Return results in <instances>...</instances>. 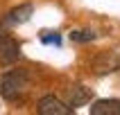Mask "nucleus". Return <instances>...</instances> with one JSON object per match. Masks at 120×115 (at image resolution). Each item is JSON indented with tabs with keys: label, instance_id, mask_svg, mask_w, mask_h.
Returning a JSON list of instances; mask_svg holds the SVG:
<instances>
[{
	"label": "nucleus",
	"instance_id": "f03ea898",
	"mask_svg": "<svg viewBox=\"0 0 120 115\" xmlns=\"http://www.w3.org/2000/svg\"><path fill=\"white\" fill-rule=\"evenodd\" d=\"M36 113L39 115H70L73 108L68 106V104H64L59 97L45 95V97H41L39 104H36Z\"/></svg>",
	"mask_w": 120,
	"mask_h": 115
},
{
	"label": "nucleus",
	"instance_id": "6e6552de",
	"mask_svg": "<svg viewBox=\"0 0 120 115\" xmlns=\"http://www.w3.org/2000/svg\"><path fill=\"white\" fill-rule=\"evenodd\" d=\"M68 38L73 41V43H91V41L98 38V34L93 29H73V32L68 34Z\"/></svg>",
	"mask_w": 120,
	"mask_h": 115
},
{
	"label": "nucleus",
	"instance_id": "7ed1b4c3",
	"mask_svg": "<svg viewBox=\"0 0 120 115\" xmlns=\"http://www.w3.org/2000/svg\"><path fill=\"white\" fill-rule=\"evenodd\" d=\"M93 72L95 74H111L120 72V54L118 52H102L93 59Z\"/></svg>",
	"mask_w": 120,
	"mask_h": 115
},
{
	"label": "nucleus",
	"instance_id": "1a4fd4ad",
	"mask_svg": "<svg viewBox=\"0 0 120 115\" xmlns=\"http://www.w3.org/2000/svg\"><path fill=\"white\" fill-rule=\"evenodd\" d=\"M41 43H45V45H61V34L43 29V32H41Z\"/></svg>",
	"mask_w": 120,
	"mask_h": 115
},
{
	"label": "nucleus",
	"instance_id": "39448f33",
	"mask_svg": "<svg viewBox=\"0 0 120 115\" xmlns=\"http://www.w3.org/2000/svg\"><path fill=\"white\" fill-rule=\"evenodd\" d=\"M34 14V7L30 5V2H25V5H18L14 7L11 11L5 14V18H2V25L5 27H16V25H25L27 20L32 18Z\"/></svg>",
	"mask_w": 120,
	"mask_h": 115
},
{
	"label": "nucleus",
	"instance_id": "f257e3e1",
	"mask_svg": "<svg viewBox=\"0 0 120 115\" xmlns=\"http://www.w3.org/2000/svg\"><path fill=\"white\" fill-rule=\"evenodd\" d=\"M27 90V72L25 70H9L0 77V97L7 101L20 99Z\"/></svg>",
	"mask_w": 120,
	"mask_h": 115
},
{
	"label": "nucleus",
	"instance_id": "20e7f679",
	"mask_svg": "<svg viewBox=\"0 0 120 115\" xmlns=\"http://www.w3.org/2000/svg\"><path fill=\"white\" fill-rule=\"evenodd\" d=\"M20 59V45L18 41L11 38V36H5L0 34V63L2 66H11Z\"/></svg>",
	"mask_w": 120,
	"mask_h": 115
},
{
	"label": "nucleus",
	"instance_id": "0eeeda50",
	"mask_svg": "<svg viewBox=\"0 0 120 115\" xmlns=\"http://www.w3.org/2000/svg\"><path fill=\"white\" fill-rule=\"evenodd\" d=\"M91 115H120V99H95L88 108Z\"/></svg>",
	"mask_w": 120,
	"mask_h": 115
},
{
	"label": "nucleus",
	"instance_id": "423d86ee",
	"mask_svg": "<svg viewBox=\"0 0 120 115\" xmlns=\"http://www.w3.org/2000/svg\"><path fill=\"white\" fill-rule=\"evenodd\" d=\"M91 97H93V90L86 86H82V84H75L73 88H70V93H68V106L77 108V106H84V104H88L91 101Z\"/></svg>",
	"mask_w": 120,
	"mask_h": 115
}]
</instances>
